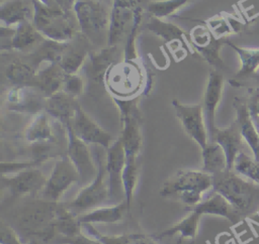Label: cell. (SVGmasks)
<instances>
[{
    "label": "cell",
    "instance_id": "obj_1",
    "mask_svg": "<svg viewBox=\"0 0 259 244\" xmlns=\"http://www.w3.org/2000/svg\"><path fill=\"white\" fill-rule=\"evenodd\" d=\"M212 184L213 176L202 169H179L162 185L159 194L193 208L212 190Z\"/></svg>",
    "mask_w": 259,
    "mask_h": 244
},
{
    "label": "cell",
    "instance_id": "obj_2",
    "mask_svg": "<svg viewBox=\"0 0 259 244\" xmlns=\"http://www.w3.org/2000/svg\"><path fill=\"white\" fill-rule=\"evenodd\" d=\"M57 207L58 203L42 198L26 203L16 214L17 230L26 236L35 237L40 242L50 241L56 232L54 221Z\"/></svg>",
    "mask_w": 259,
    "mask_h": 244
},
{
    "label": "cell",
    "instance_id": "obj_3",
    "mask_svg": "<svg viewBox=\"0 0 259 244\" xmlns=\"http://www.w3.org/2000/svg\"><path fill=\"white\" fill-rule=\"evenodd\" d=\"M212 191L225 197L242 215L259 208V185L255 184L233 169L214 174Z\"/></svg>",
    "mask_w": 259,
    "mask_h": 244
},
{
    "label": "cell",
    "instance_id": "obj_4",
    "mask_svg": "<svg viewBox=\"0 0 259 244\" xmlns=\"http://www.w3.org/2000/svg\"><path fill=\"white\" fill-rule=\"evenodd\" d=\"M34 14L32 23L40 34L49 40L69 42L75 35V28L69 13L58 7H50L39 0H32Z\"/></svg>",
    "mask_w": 259,
    "mask_h": 244
},
{
    "label": "cell",
    "instance_id": "obj_5",
    "mask_svg": "<svg viewBox=\"0 0 259 244\" xmlns=\"http://www.w3.org/2000/svg\"><path fill=\"white\" fill-rule=\"evenodd\" d=\"M103 82L113 98L133 99L143 88L144 76L138 64L123 59L107 70Z\"/></svg>",
    "mask_w": 259,
    "mask_h": 244
},
{
    "label": "cell",
    "instance_id": "obj_6",
    "mask_svg": "<svg viewBox=\"0 0 259 244\" xmlns=\"http://www.w3.org/2000/svg\"><path fill=\"white\" fill-rule=\"evenodd\" d=\"M97 166L98 171L96 176L91 182L84 186L79 191L74 200L66 205L69 209L86 212L88 210L104 206L107 201H110L105 160H102L99 156L97 158Z\"/></svg>",
    "mask_w": 259,
    "mask_h": 244
},
{
    "label": "cell",
    "instance_id": "obj_7",
    "mask_svg": "<svg viewBox=\"0 0 259 244\" xmlns=\"http://www.w3.org/2000/svg\"><path fill=\"white\" fill-rule=\"evenodd\" d=\"M78 181H80L78 169L67 155L63 156L54 163L40 195L45 200L59 203L64 194Z\"/></svg>",
    "mask_w": 259,
    "mask_h": 244
},
{
    "label": "cell",
    "instance_id": "obj_8",
    "mask_svg": "<svg viewBox=\"0 0 259 244\" xmlns=\"http://www.w3.org/2000/svg\"><path fill=\"white\" fill-rule=\"evenodd\" d=\"M172 106L183 130L202 149L209 141L202 104H183L174 99Z\"/></svg>",
    "mask_w": 259,
    "mask_h": 244
},
{
    "label": "cell",
    "instance_id": "obj_9",
    "mask_svg": "<svg viewBox=\"0 0 259 244\" xmlns=\"http://www.w3.org/2000/svg\"><path fill=\"white\" fill-rule=\"evenodd\" d=\"M125 151L121 141L118 137L106 149L105 167L108 176L110 202L118 204L125 201L124 189L122 182V171L125 165Z\"/></svg>",
    "mask_w": 259,
    "mask_h": 244
},
{
    "label": "cell",
    "instance_id": "obj_10",
    "mask_svg": "<svg viewBox=\"0 0 259 244\" xmlns=\"http://www.w3.org/2000/svg\"><path fill=\"white\" fill-rule=\"evenodd\" d=\"M67 130V156L74 163L80 175V182L84 187L91 182L97 174L98 166L91 155L89 145L76 136L71 125L66 126Z\"/></svg>",
    "mask_w": 259,
    "mask_h": 244
},
{
    "label": "cell",
    "instance_id": "obj_11",
    "mask_svg": "<svg viewBox=\"0 0 259 244\" xmlns=\"http://www.w3.org/2000/svg\"><path fill=\"white\" fill-rule=\"evenodd\" d=\"M74 15L81 31L88 35H96L108 27L109 13L95 0H78L73 8Z\"/></svg>",
    "mask_w": 259,
    "mask_h": 244
},
{
    "label": "cell",
    "instance_id": "obj_12",
    "mask_svg": "<svg viewBox=\"0 0 259 244\" xmlns=\"http://www.w3.org/2000/svg\"><path fill=\"white\" fill-rule=\"evenodd\" d=\"M47 179L48 176L35 166L24 168L11 176L2 175L4 187L7 188L13 196L18 197L41 194L47 184Z\"/></svg>",
    "mask_w": 259,
    "mask_h": 244
},
{
    "label": "cell",
    "instance_id": "obj_13",
    "mask_svg": "<svg viewBox=\"0 0 259 244\" xmlns=\"http://www.w3.org/2000/svg\"><path fill=\"white\" fill-rule=\"evenodd\" d=\"M139 6L132 0H113L109 14L108 45H116L123 34L131 30Z\"/></svg>",
    "mask_w": 259,
    "mask_h": 244
},
{
    "label": "cell",
    "instance_id": "obj_14",
    "mask_svg": "<svg viewBox=\"0 0 259 244\" xmlns=\"http://www.w3.org/2000/svg\"><path fill=\"white\" fill-rule=\"evenodd\" d=\"M70 125L76 136L88 145L94 144L107 149L114 141L110 133L93 121L81 106L78 107Z\"/></svg>",
    "mask_w": 259,
    "mask_h": 244
},
{
    "label": "cell",
    "instance_id": "obj_15",
    "mask_svg": "<svg viewBox=\"0 0 259 244\" xmlns=\"http://www.w3.org/2000/svg\"><path fill=\"white\" fill-rule=\"evenodd\" d=\"M190 40L193 47L203 56V58L214 68H224V62L220 56L225 38H218L208 27L197 25L190 31Z\"/></svg>",
    "mask_w": 259,
    "mask_h": 244
},
{
    "label": "cell",
    "instance_id": "obj_16",
    "mask_svg": "<svg viewBox=\"0 0 259 244\" xmlns=\"http://www.w3.org/2000/svg\"><path fill=\"white\" fill-rule=\"evenodd\" d=\"M224 89V78L217 71H211L208 75L203 100H202V108L204 113V118L206 122V127L208 131L209 141L212 140L213 134L215 132V111L222 99Z\"/></svg>",
    "mask_w": 259,
    "mask_h": 244
},
{
    "label": "cell",
    "instance_id": "obj_17",
    "mask_svg": "<svg viewBox=\"0 0 259 244\" xmlns=\"http://www.w3.org/2000/svg\"><path fill=\"white\" fill-rule=\"evenodd\" d=\"M31 86H14L7 93L8 108L17 112L35 114L46 109V100H42V97Z\"/></svg>",
    "mask_w": 259,
    "mask_h": 244
},
{
    "label": "cell",
    "instance_id": "obj_18",
    "mask_svg": "<svg viewBox=\"0 0 259 244\" xmlns=\"http://www.w3.org/2000/svg\"><path fill=\"white\" fill-rule=\"evenodd\" d=\"M234 107L236 110V123L239 127L243 140L250 147L253 156L259 160V132L250 113L248 104L241 99H235Z\"/></svg>",
    "mask_w": 259,
    "mask_h": 244
},
{
    "label": "cell",
    "instance_id": "obj_19",
    "mask_svg": "<svg viewBox=\"0 0 259 244\" xmlns=\"http://www.w3.org/2000/svg\"><path fill=\"white\" fill-rule=\"evenodd\" d=\"M74 98L63 90L46 98V112L61 122L65 127L71 123L80 106Z\"/></svg>",
    "mask_w": 259,
    "mask_h": 244
},
{
    "label": "cell",
    "instance_id": "obj_20",
    "mask_svg": "<svg viewBox=\"0 0 259 244\" xmlns=\"http://www.w3.org/2000/svg\"><path fill=\"white\" fill-rule=\"evenodd\" d=\"M34 6L32 0H5L1 2L2 25L14 27L25 21H32Z\"/></svg>",
    "mask_w": 259,
    "mask_h": 244
},
{
    "label": "cell",
    "instance_id": "obj_21",
    "mask_svg": "<svg viewBox=\"0 0 259 244\" xmlns=\"http://www.w3.org/2000/svg\"><path fill=\"white\" fill-rule=\"evenodd\" d=\"M190 210H194L201 216L213 215L226 218L232 222L239 221L241 217V214L229 203V201L214 191Z\"/></svg>",
    "mask_w": 259,
    "mask_h": 244
},
{
    "label": "cell",
    "instance_id": "obj_22",
    "mask_svg": "<svg viewBox=\"0 0 259 244\" xmlns=\"http://www.w3.org/2000/svg\"><path fill=\"white\" fill-rule=\"evenodd\" d=\"M128 207L125 201L110 206H100L84 212L78 216L79 222L83 224H114L120 222Z\"/></svg>",
    "mask_w": 259,
    "mask_h": 244
},
{
    "label": "cell",
    "instance_id": "obj_23",
    "mask_svg": "<svg viewBox=\"0 0 259 244\" xmlns=\"http://www.w3.org/2000/svg\"><path fill=\"white\" fill-rule=\"evenodd\" d=\"M211 141L218 142L224 149L227 156L228 169L231 170L238 153L242 151L243 143V137L236 121L227 128L222 129L217 127Z\"/></svg>",
    "mask_w": 259,
    "mask_h": 244
},
{
    "label": "cell",
    "instance_id": "obj_24",
    "mask_svg": "<svg viewBox=\"0 0 259 244\" xmlns=\"http://www.w3.org/2000/svg\"><path fill=\"white\" fill-rule=\"evenodd\" d=\"M66 75L58 63H50L46 68L37 71L35 87L48 98L63 89Z\"/></svg>",
    "mask_w": 259,
    "mask_h": 244
},
{
    "label": "cell",
    "instance_id": "obj_25",
    "mask_svg": "<svg viewBox=\"0 0 259 244\" xmlns=\"http://www.w3.org/2000/svg\"><path fill=\"white\" fill-rule=\"evenodd\" d=\"M147 27L151 32L162 38L167 43H177L186 50H189V45L187 43L186 34L177 25L164 21L161 18L151 17Z\"/></svg>",
    "mask_w": 259,
    "mask_h": 244
},
{
    "label": "cell",
    "instance_id": "obj_26",
    "mask_svg": "<svg viewBox=\"0 0 259 244\" xmlns=\"http://www.w3.org/2000/svg\"><path fill=\"white\" fill-rule=\"evenodd\" d=\"M226 44L232 47L240 58V69L235 75L236 80H245L256 77L259 69V47L251 48L235 44L229 39H226Z\"/></svg>",
    "mask_w": 259,
    "mask_h": 244
},
{
    "label": "cell",
    "instance_id": "obj_27",
    "mask_svg": "<svg viewBox=\"0 0 259 244\" xmlns=\"http://www.w3.org/2000/svg\"><path fill=\"white\" fill-rule=\"evenodd\" d=\"M202 155V170L211 175L228 170L227 156L222 146L215 141L208 143L201 149Z\"/></svg>",
    "mask_w": 259,
    "mask_h": 244
},
{
    "label": "cell",
    "instance_id": "obj_28",
    "mask_svg": "<svg viewBox=\"0 0 259 244\" xmlns=\"http://www.w3.org/2000/svg\"><path fill=\"white\" fill-rule=\"evenodd\" d=\"M45 39L32 21H25L13 27L10 48L23 50Z\"/></svg>",
    "mask_w": 259,
    "mask_h": 244
},
{
    "label": "cell",
    "instance_id": "obj_29",
    "mask_svg": "<svg viewBox=\"0 0 259 244\" xmlns=\"http://www.w3.org/2000/svg\"><path fill=\"white\" fill-rule=\"evenodd\" d=\"M116 45H108L89 56L87 76L95 81H103L107 70L114 64Z\"/></svg>",
    "mask_w": 259,
    "mask_h": 244
},
{
    "label": "cell",
    "instance_id": "obj_30",
    "mask_svg": "<svg viewBox=\"0 0 259 244\" xmlns=\"http://www.w3.org/2000/svg\"><path fill=\"white\" fill-rule=\"evenodd\" d=\"M24 137L26 141L30 143H41L53 140L54 135L49 114L46 111H41L34 115L24 131Z\"/></svg>",
    "mask_w": 259,
    "mask_h": 244
},
{
    "label": "cell",
    "instance_id": "obj_31",
    "mask_svg": "<svg viewBox=\"0 0 259 244\" xmlns=\"http://www.w3.org/2000/svg\"><path fill=\"white\" fill-rule=\"evenodd\" d=\"M82 224L79 222L78 217H75L69 208L65 205L58 203L54 227L57 233L62 234L63 238H71L82 232Z\"/></svg>",
    "mask_w": 259,
    "mask_h": 244
},
{
    "label": "cell",
    "instance_id": "obj_32",
    "mask_svg": "<svg viewBox=\"0 0 259 244\" xmlns=\"http://www.w3.org/2000/svg\"><path fill=\"white\" fill-rule=\"evenodd\" d=\"M36 73L37 71L34 65L22 60H15L7 67L6 77L15 86L35 87Z\"/></svg>",
    "mask_w": 259,
    "mask_h": 244
},
{
    "label": "cell",
    "instance_id": "obj_33",
    "mask_svg": "<svg viewBox=\"0 0 259 244\" xmlns=\"http://www.w3.org/2000/svg\"><path fill=\"white\" fill-rule=\"evenodd\" d=\"M201 215H199L194 210H190L188 215L182 218L180 221L167 228L160 233V237H170L175 234H180L181 238L184 239H194L198 232V224Z\"/></svg>",
    "mask_w": 259,
    "mask_h": 244
},
{
    "label": "cell",
    "instance_id": "obj_34",
    "mask_svg": "<svg viewBox=\"0 0 259 244\" xmlns=\"http://www.w3.org/2000/svg\"><path fill=\"white\" fill-rule=\"evenodd\" d=\"M69 42L58 64L66 74H78L86 62L87 50L79 45L71 46Z\"/></svg>",
    "mask_w": 259,
    "mask_h": 244
},
{
    "label": "cell",
    "instance_id": "obj_35",
    "mask_svg": "<svg viewBox=\"0 0 259 244\" xmlns=\"http://www.w3.org/2000/svg\"><path fill=\"white\" fill-rule=\"evenodd\" d=\"M236 173L259 185V160L243 150L238 153L232 168Z\"/></svg>",
    "mask_w": 259,
    "mask_h": 244
},
{
    "label": "cell",
    "instance_id": "obj_36",
    "mask_svg": "<svg viewBox=\"0 0 259 244\" xmlns=\"http://www.w3.org/2000/svg\"><path fill=\"white\" fill-rule=\"evenodd\" d=\"M137 159L138 158H126L125 165L122 171L124 197H125V203L128 207V210L133 202L134 194H135L137 182H138V176H139V165H138Z\"/></svg>",
    "mask_w": 259,
    "mask_h": 244
},
{
    "label": "cell",
    "instance_id": "obj_37",
    "mask_svg": "<svg viewBox=\"0 0 259 244\" xmlns=\"http://www.w3.org/2000/svg\"><path fill=\"white\" fill-rule=\"evenodd\" d=\"M191 0H154L148 3L147 11L153 17L161 18L171 16L187 5Z\"/></svg>",
    "mask_w": 259,
    "mask_h": 244
},
{
    "label": "cell",
    "instance_id": "obj_38",
    "mask_svg": "<svg viewBox=\"0 0 259 244\" xmlns=\"http://www.w3.org/2000/svg\"><path fill=\"white\" fill-rule=\"evenodd\" d=\"M208 28L210 31L218 37V38H224L226 35L236 32V28L234 26V23H231V21L223 16H214L210 18L207 21Z\"/></svg>",
    "mask_w": 259,
    "mask_h": 244
},
{
    "label": "cell",
    "instance_id": "obj_39",
    "mask_svg": "<svg viewBox=\"0 0 259 244\" xmlns=\"http://www.w3.org/2000/svg\"><path fill=\"white\" fill-rule=\"evenodd\" d=\"M62 90L74 98L79 97L84 90L83 78L78 74H67Z\"/></svg>",
    "mask_w": 259,
    "mask_h": 244
},
{
    "label": "cell",
    "instance_id": "obj_40",
    "mask_svg": "<svg viewBox=\"0 0 259 244\" xmlns=\"http://www.w3.org/2000/svg\"><path fill=\"white\" fill-rule=\"evenodd\" d=\"M0 243L1 244H23L17 235L15 229L1 222L0 225Z\"/></svg>",
    "mask_w": 259,
    "mask_h": 244
},
{
    "label": "cell",
    "instance_id": "obj_41",
    "mask_svg": "<svg viewBox=\"0 0 259 244\" xmlns=\"http://www.w3.org/2000/svg\"><path fill=\"white\" fill-rule=\"evenodd\" d=\"M58 242L66 243V244H104L101 240L95 237H89L84 235L82 232L71 238H63Z\"/></svg>",
    "mask_w": 259,
    "mask_h": 244
},
{
    "label": "cell",
    "instance_id": "obj_42",
    "mask_svg": "<svg viewBox=\"0 0 259 244\" xmlns=\"http://www.w3.org/2000/svg\"><path fill=\"white\" fill-rule=\"evenodd\" d=\"M247 104L251 115L259 116V89H253L250 91V97Z\"/></svg>",
    "mask_w": 259,
    "mask_h": 244
},
{
    "label": "cell",
    "instance_id": "obj_43",
    "mask_svg": "<svg viewBox=\"0 0 259 244\" xmlns=\"http://www.w3.org/2000/svg\"><path fill=\"white\" fill-rule=\"evenodd\" d=\"M77 1L78 0H55L57 6L66 13H70L71 11H73L74 5Z\"/></svg>",
    "mask_w": 259,
    "mask_h": 244
},
{
    "label": "cell",
    "instance_id": "obj_44",
    "mask_svg": "<svg viewBox=\"0 0 259 244\" xmlns=\"http://www.w3.org/2000/svg\"><path fill=\"white\" fill-rule=\"evenodd\" d=\"M252 118H253L254 123H255V125H256V127H257V130H258V132H259V116L252 115Z\"/></svg>",
    "mask_w": 259,
    "mask_h": 244
},
{
    "label": "cell",
    "instance_id": "obj_45",
    "mask_svg": "<svg viewBox=\"0 0 259 244\" xmlns=\"http://www.w3.org/2000/svg\"><path fill=\"white\" fill-rule=\"evenodd\" d=\"M3 1H5V0H1V2H3Z\"/></svg>",
    "mask_w": 259,
    "mask_h": 244
}]
</instances>
